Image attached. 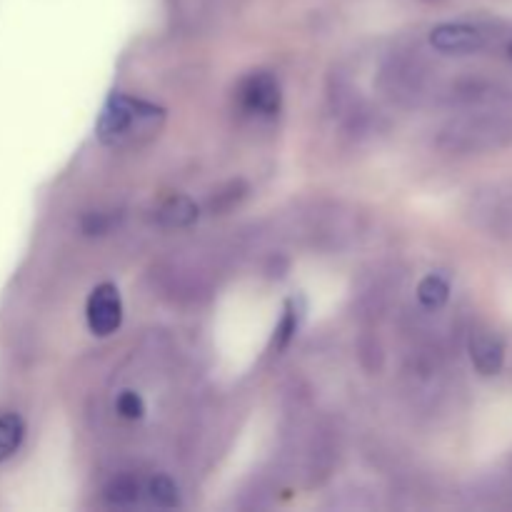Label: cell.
I'll use <instances>...</instances> for the list:
<instances>
[{"instance_id": "6da1fadb", "label": "cell", "mask_w": 512, "mask_h": 512, "mask_svg": "<svg viewBox=\"0 0 512 512\" xmlns=\"http://www.w3.org/2000/svg\"><path fill=\"white\" fill-rule=\"evenodd\" d=\"M448 155H488L512 145V108L500 103L473 105L453 115L435 138Z\"/></svg>"}, {"instance_id": "7a4b0ae2", "label": "cell", "mask_w": 512, "mask_h": 512, "mask_svg": "<svg viewBox=\"0 0 512 512\" xmlns=\"http://www.w3.org/2000/svg\"><path fill=\"white\" fill-rule=\"evenodd\" d=\"M163 120V110L155 105L133 100L128 95H110L98 120V138L105 145H120L143 133H155Z\"/></svg>"}, {"instance_id": "3957f363", "label": "cell", "mask_w": 512, "mask_h": 512, "mask_svg": "<svg viewBox=\"0 0 512 512\" xmlns=\"http://www.w3.org/2000/svg\"><path fill=\"white\" fill-rule=\"evenodd\" d=\"M380 90L393 103L413 108L430 93V68L413 53H393L380 68Z\"/></svg>"}, {"instance_id": "277c9868", "label": "cell", "mask_w": 512, "mask_h": 512, "mask_svg": "<svg viewBox=\"0 0 512 512\" xmlns=\"http://www.w3.org/2000/svg\"><path fill=\"white\" fill-rule=\"evenodd\" d=\"M405 393L418 405H433L443 395L445 365L433 345H418L408 353L403 365Z\"/></svg>"}, {"instance_id": "5b68a950", "label": "cell", "mask_w": 512, "mask_h": 512, "mask_svg": "<svg viewBox=\"0 0 512 512\" xmlns=\"http://www.w3.org/2000/svg\"><path fill=\"white\" fill-rule=\"evenodd\" d=\"M473 218L493 235L512 238V183L483 190L473 205Z\"/></svg>"}, {"instance_id": "8992f818", "label": "cell", "mask_w": 512, "mask_h": 512, "mask_svg": "<svg viewBox=\"0 0 512 512\" xmlns=\"http://www.w3.org/2000/svg\"><path fill=\"white\" fill-rule=\"evenodd\" d=\"M238 100L250 115H260V118H273L280 113V103H283V93L270 73H250L248 78L240 83Z\"/></svg>"}, {"instance_id": "52a82bcc", "label": "cell", "mask_w": 512, "mask_h": 512, "mask_svg": "<svg viewBox=\"0 0 512 512\" xmlns=\"http://www.w3.org/2000/svg\"><path fill=\"white\" fill-rule=\"evenodd\" d=\"M123 323V300L115 285L103 283L90 293L88 298V325L95 335L115 333Z\"/></svg>"}, {"instance_id": "ba28073f", "label": "cell", "mask_w": 512, "mask_h": 512, "mask_svg": "<svg viewBox=\"0 0 512 512\" xmlns=\"http://www.w3.org/2000/svg\"><path fill=\"white\" fill-rule=\"evenodd\" d=\"M430 45H433L435 50H440V53L465 55L483 48L485 38L475 25L443 23L438 25V28H433V33H430Z\"/></svg>"}, {"instance_id": "9c48e42d", "label": "cell", "mask_w": 512, "mask_h": 512, "mask_svg": "<svg viewBox=\"0 0 512 512\" xmlns=\"http://www.w3.org/2000/svg\"><path fill=\"white\" fill-rule=\"evenodd\" d=\"M468 353L475 370L485 378L503 373L505 365V343L490 330H473L468 340Z\"/></svg>"}, {"instance_id": "30bf717a", "label": "cell", "mask_w": 512, "mask_h": 512, "mask_svg": "<svg viewBox=\"0 0 512 512\" xmlns=\"http://www.w3.org/2000/svg\"><path fill=\"white\" fill-rule=\"evenodd\" d=\"M335 460H338V448H335L333 435H330V430H318L313 435V443H310L308 475L315 483H320V480H325L330 475Z\"/></svg>"}, {"instance_id": "8fae6325", "label": "cell", "mask_w": 512, "mask_h": 512, "mask_svg": "<svg viewBox=\"0 0 512 512\" xmlns=\"http://www.w3.org/2000/svg\"><path fill=\"white\" fill-rule=\"evenodd\" d=\"M158 220L165 228H188L198 220V205L185 195H173L160 205Z\"/></svg>"}, {"instance_id": "7c38bea8", "label": "cell", "mask_w": 512, "mask_h": 512, "mask_svg": "<svg viewBox=\"0 0 512 512\" xmlns=\"http://www.w3.org/2000/svg\"><path fill=\"white\" fill-rule=\"evenodd\" d=\"M450 298V285L448 280L440 278V275H428L423 278V283L418 285V300L423 308L428 310H440Z\"/></svg>"}, {"instance_id": "4fadbf2b", "label": "cell", "mask_w": 512, "mask_h": 512, "mask_svg": "<svg viewBox=\"0 0 512 512\" xmlns=\"http://www.w3.org/2000/svg\"><path fill=\"white\" fill-rule=\"evenodd\" d=\"M25 435V425L18 415H0V463L8 460L20 448Z\"/></svg>"}, {"instance_id": "5bb4252c", "label": "cell", "mask_w": 512, "mask_h": 512, "mask_svg": "<svg viewBox=\"0 0 512 512\" xmlns=\"http://www.w3.org/2000/svg\"><path fill=\"white\" fill-rule=\"evenodd\" d=\"M138 498H140V485L138 480L130 478V475H120V478L110 480V485L105 488V500H108L110 505H118V508L138 503Z\"/></svg>"}, {"instance_id": "9a60e30c", "label": "cell", "mask_w": 512, "mask_h": 512, "mask_svg": "<svg viewBox=\"0 0 512 512\" xmlns=\"http://www.w3.org/2000/svg\"><path fill=\"white\" fill-rule=\"evenodd\" d=\"M150 500H153L158 508H175V505H180L178 485H175L168 475H158V478L150 483Z\"/></svg>"}, {"instance_id": "2e32d148", "label": "cell", "mask_w": 512, "mask_h": 512, "mask_svg": "<svg viewBox=\"0 0 512 512\" xmlns=\"http://www.w3.org/2000/svg\"><path fill=\"white\" fill-rule=\"evenodd\" d=\"M115 408H118L120 418H125V420H140L145 413L143 398H140L138 393H133V390H125V393H120Z\"/></svg>"}, {"instance_id": "e0dca14e", "label": "cell", "mask_w": 512, "mask_h": 512, "mask_svg": "<svg viewBox=\"0 0 512 512\" xmlns=\"http://www.w3.org/2000/svg\"><path fill=\"white\" fill-rule=\"evenodd\" d=\"M293 333H295V313H293V310H288V313H285V318H283V323H280V328H278L280 348H285V345H288V340L293 338Z\"/></svg>"}, {"instance_id": "ac0fdd59", "label": "cell", "mask_w": 512, "mask_h": 512, "mask_svg": "<svg viewBox=\"0 0 512 512\" xmlns=\"http://www.w3.org/2000/svg\"><path fill=\"white\" fill-rule=\"evenodd\" d=\"M508 55H510V58H512V43L508 45Z\"/></svg>"}]
</instances>
